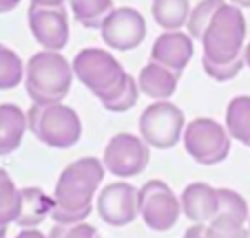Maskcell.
<instances>
[{"instance_id":"9c48e42d","label":"cell","mask_w":250,"mask_h":238,"mask_svg":"<svg viewBox=\"0 0 250 238\" xmlns=\"http://www.w3.org/2000/svg\"><path fill=\"white\" fill-rule=\"evenodd\" d=\"M151 159V146L137 135L120 132L111 137L102 154V164L106 172L118 179H133L142 174Z\"/></svg>"},{"instance_id":"52a82bcc","label":"cell","mask_w":250,"mask_h":238,"mask_svg":"<svg viewBox=\"0 0 250 238\" xmlns=\"http://www.w3.org/2000/svg\"><path fill=\"white\" fill-rule=\"evenodd\" d=\"M137 126H140V137L151 148L170 150L184 135L186 119L180 106H175L168 99H157L142 110Z\"/></svg>"},{"instance_id":"7402d4cb","label":"cell","mask_w":250,"mask_h":238,"mask_svg":"<svg viewBox=\"0 0 250 238\" xmlns=\"http://www.w3.org/2000/svg\"><path fill=\"white\" fill-rule=\"evenodd\" d=\"M24 82V64L14 49L0 44V91H11Z\"/></svg>"},{"instance_id":"1f68e13d","label":"cell","mask_w":250,"mask_h":238,"mask_svg":"<svg viewBox=\"0 0 250 238\" xmlns=\"http://www.w3.org/2000/svg\"><path fill=\"white\" fill-rule=\"evenodd\" d=\"M232 5H237L239 9H250V0H228Z\"/></svg>"},{"instance_id":"277c9868","label":"cell","mask_w":250,"mask_h":238,"mask_svg":"<svg viewBox=\"0 0 250 238\" xmlns=\"http://www.w3.org/2000/svg\"><path fill=\"white\" fill-rule=\"evenodd\" d=\"M27 124L40 144L56 150L76 146L82 137V122L71 106L58 104H31L27 110Z\"/></svg>"},{"instance_id":"6da1fadb","label":"cell","mask_w":250,"mask_h":238,"mask_svg":"<svg viewBox=\"0 0 250 238\" xmlns=\"http://www.w3.org/2000/svg\"><path fill=\"white\" fill-rule=\"evenodd\" d=\"M202 66L208 77L215 82H228L237 77L246 66L244 49H246V18L244 11L232 2L224 0L212 18L208 20L202 37Z\"/></svg>"},{"instance_id":"5bb4252c","label":"cell","mask_w":250,"mask_h":238,"mask_svg":"<svg viewBox=\"0 0 250 238\" xmlns=\"http://www.w3.org/2000/svg\"><path fill=\"white\" fill-rule=\"evenodd\" d=\"M182 214L193 223H210L219 210V190L204 181H195L184 187L180 196Z\"/></svg>"},{"instance_id":"8992f818","label":"cell","mask_w":250,"mask_h":238,"mask_svg":"<svg viewBox=\"0 0 250 238\" xmlns=\"http://www.w3.org/2000/svg\"><path fill=\"white\" fill-rule=\"evenodd\" d=\"M232 137L228 135L226 126L210 117H197L190 124H186L182 141L190 159H195L199 165H217L230 154Z\"/></svg>"},{"instance_id":"44dd1931","label":"cell","mask_w":250,"mask_h":238,"mask_svg":"<svg viewBox=\"0 0 250 238\" xmlns=\"http://www.w3.org/2000/svg\"><path fill=\"white\" fill-rule=\"evenodd\" d=\"M20 207H22L20 190L16 187L9 172L0 168V225L9 227L11 223H16L20 216Z\"/></svg>"},{"instance_id":"d6986e66","label":"cell","mask_w":250,"mask_h":238,"mask_svg":"<svg viewBox=\"0 0 250 238\" xmlns=\"http://www.w3.org/2000/svg\"><path fill=\"white\" fill-rule=\"evenodd\" d=\"M226 130L232 139L250 148V97L237 95L226 106Z\"/></svg>"},{"instance_id":"7c38bea8","label":"cell","mask_w":250,"mask_h":238,"mask_svg":"<svg viewBox=\"0 0 250 238\" xmlns=\"http://www.w3.org/2000/svg\"><path fill=\"white\" fill-rule=\"evenodd\" d=\"M29 31L47 51H62L69 44V14L64 7H31Z\"/></svg>"},{"instance_id":"836d02e7","label":"cell","mask_w":250,"mask_h":238,"mask_svg":"<svg viewBox=\"0 0 250 238\" xmlns=\"http://www.w3.org/2000/svg\"><path fill=\"white\" fill-rule=\"evenodd\" d=\"M248 234H250V220H248ZM250 238V236H248Z\"/></svg>"},{"instance_id":"ac0fdd59","label":"cell","mask_w":250,"mask_h":238,"mask_svg":"<svg viewBox=\"0 0 250 238\" xmlns=\"http://www.w3.org/2000/svg\"><path fill=\"white\" fill-rule=\"evenodd\" d=\"M153 20L164 31H180L190 16V0H153Z\"/></svg>"},{"instance_id":"9a60e30c","label":"cell","mask_w":250,"mask_h":238,"mask_svg":"<svg viewBox=\"0 0 250 238\" xmlns=\"http://www.w3.org/2000/svg\"><path fill=\"white\" fill-rule=\"evenodd\" d=\"M177 82H180V73H175V71L166 69V66L157 64L153 60L142 66L140 75H137L140 93L155 99V102L157 99H168L177 89Z\"/></svg>"},{"instance_id":"cb8c5ba5","label":"cell","mask_w":250,"mask_h":238,"mask_svg":"<svg viewBox=\"0 0 250 238\" xmlns=\"http://www.w3.org/2000/svg\"><path fill=\"white\" fill-rule=\"evenodd\" d=\"M219 190V210L217 214L228 216V219L241 220V223H248V205H246L244 196L235 190H228V187H217Z\"/></svg>"},{"instance_id":"f1b7e54d","label":"cell","mask_w":250,"mask_h":238,"mask_svg":"<svg viewBox=\"0 0 250 238\" xmlns=\"http://www.w3.org/2000/svg\"><path fill=\"white\" fill-rule=\"evenodd\" d=\"M16 238H49V234L38 232V229H36V227H24L22 232H20Z\"/></svg>"},{"instance_id":"4fadbf2b","label":"cell","mask_w":250,"mask_h":238,"mask_svg":"<svg viewBox=\"0 0 250 238\" xmlns=\"http://www.w3.org/2000/svg\"><path fill=\"white\" fill-rule=\"evenodd\" d=\"M193 37L184 31H164L151 49V60L157 64L166 66V69L180 73L188 66L193 60Z\"/></svg>"},{"instance_id":"ffe728a7","label":"cell","mask_w":250,"mask_h":238,"mask_svg":"<svg viewBox=\"0 0 250 238\" xmlns=\"http://www.w3.org/2000/svg\"><path fill=\"white\" fill-rule=\"evenodd\" d=\"M71 2V14L86 29H100L104 18L115 9L113 0H69Z\"/></svg>"},{"instance_id":"603a6c76","label":"cell","mask_w":250,"mask_h":238,"mask_svg":"<svg viewBox=\"0 0 250 238\" xmlns=\"http://www.w3.org/2000/svg\"><path fill=\"white\" fill-rule=\"evenodd\" d=\"M137 97H140L137 79L133 77V75L126 73V77H124V82L120 84V89L113 91L109 97H104L100 104H102L106 110H111V112H124V110H128V108L135 106Z\"/></svg>"},{"instance_id":"e0dca14e","label":"cell","mask_w":250,"mask_h":238,"mask_svg":"<svg viewBox=\"0 0 250 238\" xmlns=\"http://www.w3.org/2000/svg\"><path fill=\"white\" fill-rule=\"evenodd\" d=\"M20 196H22V207H20V216L16 223L22 229L36 227V225H40L47 216H51L53 196H49L42 187H22Z\"/></svg>"},{"instance_id":"484cf974","label":"cell","mask_w":250,"mask_h":238,"mask_svg":"<svg viewBox=\"0 0 250 238\" xmlns=\"http://www.w3.org/2000/svg\"><path fill=\"white\" fill-rule=\"evenodd\" d=\"M206 232L208 238H248V229L246 223L235 219H228V216L217 214L210 223H206Z\"/></svg>"},{"instance_id":"ba28073f","label":"cell","mask_w":250,"mask_h":238,"mask_svg":"<svg viewBox=\"0 0 250 238\" xmlns=\"http://www.w3.org/2000/svg\"><path fill=\"white\" fill-rule=\"evenodd\" d=\"M137 207L140 216L153 232H168L175 227L182 214V203L170 190L168 183L151 179L137 190Z\"/></svg>"},{"instance_id":"5b68a950","label":"cell","mask_w":250,"mask_h":238,"mask_svg":"<svg viewBox=\"0 0 250 238\" xmlns=\"http://www.w3.org/2000/svg\"><path fill=\"white\" fill-rule=\"evenodd\" d=\"M71 66L78 82H82L100 102L118 91L126 77V71L109 51L95 47L78 51V55L71 60Z\"/></svg>"},{"instance_id":"d6a6232c","label":"cell","mask_w":250,"mask_h":238,"mask_svg":"<svg viewBox=\"0 0 250 238\" xmlns=\"http://www.w3.org/2000/svg\"><path fill=\"white\" fill-rule=\"evenodd\" d=\"M244 62H246V66L250 69V40L246 42V49H244Z\"/></svg>"},{"instance_id":"83f0119b","label":"cell","mask_w":250,"mask_h":238,"mask_svg":"<svg viewBox=\"0 0 250 238\" xmlns=\"http://www.w3.org/2000/svg\"><path fill=\"white\" fill-rule=\"evenodd\" d=\"M184 238H208L206 223H193L188 229H186Z\"/></svg>"},{"instance_id":"3957f363","label":"cell","mask_w":250,"mask_h":238,"mask_svg":"<svg viewBox=\"0 0 250 238\" xmlns=\"http://www.w3.org/2000/svg\"><path fill=\"white\" fill-rule=\"evenodd\" d=\"M73 66L60 51L33 53L24 64V89L33 104H58L69 95Z\"/></svg>"},{"instance_id":"2e32d148","label":"cell","mask_w":250,"mask_h":238,"mask_svg":"<svg viewBox=\"0 0 250 238\" xmlns=\"http://www.w3.org/2000/svg\"><path fill=\"white\" fill-rule=\"evenodd\" d=\"M27 130V112L16 104H0V157L18 150Z\"/></svg>"},{"instance_id":"f546056e","label":"cell","mask_w":250,"mask_h":238,"mask_svg":"<svg viewBox=\"0 0 250 238\" xmlns=\"http://www.w3.org/2000/svg\"><path fill=\"white\" fill-rule=\"evenodd\" d=\"M66 0H31V7H62Z\"/></svg>"},{"instance_id":"30bf717a","label":"cell","mask_w":250,"mask_h":238,"mask_svg":"<svg viewBox=\"0 0 250 238\" xmlns=\"http://www.w3.org/2000/svg\"><path fill=\"white\" fill-rule=\"evenodd\" d=\"M100 36L106 47L115 51L137 49L146 37V20L133 7H115L100 27Z\"/></svg>"},{"instance_id":"7a4b0ae2","label":"cell","mask_w":250,"mask_h":238,"mask_svg":"<svg viewBox=\"0 0 250 238\" xmlns=\"http://www.w3.org/2000/svg\"><path fill=\"white\" fill-rule=\"evenodd\" d=\"M104 172L102 159L95 157H82L66 165L56 183L51 219L56 223H80L89 219Z\"/></svg>"},{"instance_id":"d4e9b609","label":"cell","mask_w":250,"mask_h":238,"mask_svg":"<svg viewBox=\"0 0 250 238\" xmlns=\"http://www.w3.org/2000/svg\"><path fill=\"white\" fill-rule=\"evenodd\" d=\"M222 2L224 0H202L199 5H195V9L190 11V16H188V22H186L188 36L193 37V40H199V37H202L208 20H210L212 14L222 7Z\"/></svg>"},{"instance_id":"4dcf8cb0","label":"cell","mask_w":250,"mask_h":238,"mask_svg":"<svg viewBox=\"0 0 250 238\" xmlns=\"http://www.w3.org/2000/svg\"><path fill=\"white\" fill-rule=\"evenodd\" d=\"M20 2H22V0H0V14H9V11H14Z\"/></svg>"},{"instance_id":"4316f807","label":"cell","mask_w":250,"mask_h":238,"mask_svg":"<svg viewBox=\"0 0 250 238\" xmlns=\"http://www.w3.org/2000/svg\"><path fill=\"white\" fill-rule=\"evenodd\" d=\"M49 238H102L100 232L86 220L80 223H56L49 232Z\"/></svg>"},{"instance_id":"8fae6325","label":"cell","mask_w":250,"mask_h":238,"mask_svg":"<svg viewBox=\"0 0 250 238\" xmlns=\"http://www.w3.org/2000/svg\"><path fill=\"white\" fill-rule=\"evenodd\" d=\"M98 214L104 223L113 227L131 225L140 216L137 207V187L126 181H115L104 185L98 194Z\"/></svg>"}]
</instances>
